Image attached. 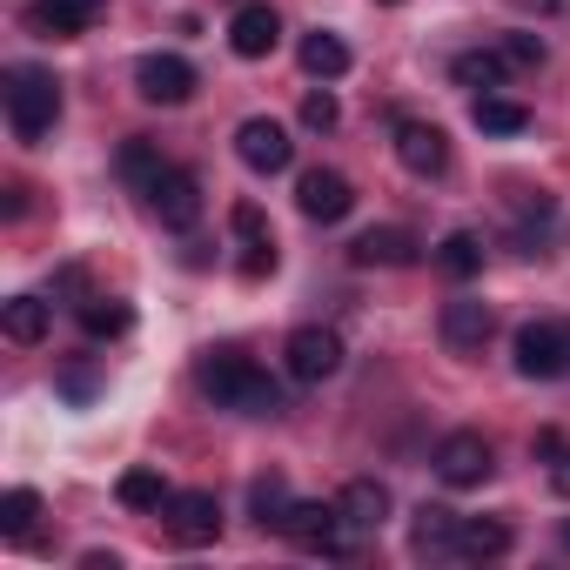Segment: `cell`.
<instances>
[{
    "mask_svg": "<svg viewBox=\"0 0 570 570\" xmlns=\"http://www.w3.org/2000/svg\"><path fill=\"white\" fill-rule=\"evenodd\" d=\"M235 155H242L248 175H282V168L296 161V141H289V128H282V121L248 115V121L235 128Z\"/></svg>",
    "mask_w": 570,
    "mask_h": 570,
    "instance_id": "cell-6",
    "label": "cell"
},
{
    "mask_svg": "<svg viewBox=\"0 0 570 570\" xmlns=\"http://www.w3.org/2000/svg\"><path fill=\"white\" fill-rule=\"evenodd\" d=\"M336 121H343V108H336V95H330V88H316V95L303 101V128H309V135H330Z\"/></svg>",
    "mask_w": 570,
    "mask_h": 570,
    "instance_id": "cell-31",
    "label": "cell"
},
{
    "mask_svg": "<svg viewBox=\"0 0 570 570\" xmlns=\"http://www.w3.org/2000/svg\"><path fill=\"white\" fill-rule=\"evenodd\" d=\"M0 330H8V343L35 350V343L55 330V309H48L41 296H8V303H0Z\"/></svg>",
    "mask_w": 570,
    "mask_h": 570,
    "instance_id": "cell-20",
    "label": "cell"
},
{
    "mask_svg": "<svg viewBox=\"0 0 570 570\" xmlns=\"http://www.w3.org/2000/svg\"><path fill=\"white\" fill-rule=\"evenodd\" d=\"M503 61H510V68H543V41H537V35H510V41H503Z\"/></svg>",
    "mask_w": 570,
    "mask_h": 570,
    "instance_id": "cell-32",
    "label": "cell"
},
{
    "mask_svg": "<svg viewBox=\"0 0 570 570\" xmlns=\"http://www.w3.org/2000/svg\"><path fill=\"white\" fill-rule=\"evenodd\" d=\"M275 41H282V14L268 8V0H242L235 21H228V48H235L242 61H268Z\"/></svg>",
    "mask_w": 570,
    "mask_h": 570,
    "instance_id": "cell-11",
    "label": "cell"
},
{
    "mask_svg": "<svg viewBox=\"0 0 570 570\" xmlns=\"http://www.w3.org/2000/svg\"><path fill=\"white\" fill-rule=\"evenodd\" d=\"M383 8H403V0H383Z\"/></svg>",
    "mask_w": 570,
    "mask_h": 570,
    "instance_id": "cell-35",
    "label": "cell"
},
{
    "mask_svg": "<svg viewBox=\"0 0 570 570\" xmlns=\"http://www.w3.org/2000/svg\"><path fill=\"white\" fill-rule=\"evenodd\" d=\"M168 537H175L181 550L215 543V537H222V503H215V490H175V497H168Z\"/></svg>",
    "mask_w": 570,
    "mask_h": 570,
    "instance_id": "cell-8",
    "label": "cell"
},
{
    "mask_svg": "<svg viewBox=\"0 0 570 570\" xmlns=\"http://www.w3.org/2000/svg\"><path fill=\"white\" fill-rule=\"evenodd\" d=\"M115 168H121V181H128V188H141V195H148V188H155V181L168 175V161H161V148H155V141H141V135H128V141H121V155H115Z\"/></svg>",
    "mask_w": 570,
    "mask_h": 570,
    "instance_id": "cell-22",
    "label": "cell"
},
{
    "mask_svg": "<svg viewBox=\"0 0 570 570\" xmlns=\"http://www.w3.org/2000/svg\"><path fill=\"white\" fill-rule=\"evenodd\" d=\"M336 503H343V523H350V530H363V537L390 523V490H383L376 476H350Z\"/></svg>",
    "mask_w": 570,
    "mask_h": 570,
    "instance_id": "cell-17",
    "label": "cell"
},
{
    "mask_svg": "<svg viewBox=\"0 0 570 570\" xmlns=\"http://www.w3.org/2000/svg\"><path fill=\"white\" fill-rule=\"evenodd\" d=\"M450 75H456L463 88H483V95H490V88H503L510 61H503V48H497V55H490V48H470V55H456V61H450Z\"/></svg>",
    "mask_w": 570,
    "mask_h": 570,
    "instance_id": "cell-25",
    "label": "cell"
},
{
    "mask_svg": "<svg viewBox=\"0 0 570 570\" xmlns=\"http://www.w3.org/2000/svg\"><path fill=\"white\" fill-rule=\"evenodd\" d=\"M128 323H135V309H128V303H115V296H88V303H81V330H88L95 343L121 336Z\"/></svg>",
    "mask_w": 570,
    "mask_h": 570,
    "instance_id": "cell-28",
    "label": "cell"
},
{
    "mask_svg": "<svg viewBox=\"0 0 570 570\" xmlns=\"http://www.w3.org/2000/svg\"><path fill=\"white\" fill-rule=\"evenodd\" d=\"M510 356H517V376H530V383L563 376L570 370V323H523Z\"/></svg>",
    "mask_w": 570,
    "mask_h": 570,
    "instance_id": "cell-3",
    "label": "cell"
},
{
    "mask_svg": "<svg viewBox=\"0 0 570 570\" xmlns=\"http://www.w3.org/2000/svg\"><path fill=\"white\" fill-rule=\"evenodd\" d=\"M396 161H403L416 181H430V175L450 168V135H443L436 121H396Z\"/></svg>",
    "mask_w": 570,
    "mask_h": 570,
    "instance_id": "cell-10",
    "label": "cell"
},
{
    "mask_svg": "<svg viewBox=\"0 0 570 570\" xmlns=\"http://www.w3.org/2000/svg\"><path fill=\"white\" fill-rule=\"evenodd\" d=\"M563 550H570V517H563Z\"/></svg>",
    "mask_w": 570,
    "mask_h": 570,
    "instance_id": "cell-34",
    "label": "cell"
},
{
    "mask_svg": "<svg viewBox=\"0 0 570 570\" xmlns=\"http://www.w3.org/2000/svg\"><path fill=\"white\" fill-rule=\"evenodd\" d=\"M550 490H557V497H570V450H557V456H550Z\"/></svg>",
    "mask_w": 570,
    "mask_h": 570,
    "instance_id": "cell-33",
    "label": "cell"
},
{
    "mask_svg": "<svg viewBox=\"0 0 570 570\" xmlns=\"http://www.w3.org/2000/svg\"><path fill=\"white\" fill-rule=\"evenodd\" d=\"M503 550H510V523H497V517H456L450 557H470V563H483V557H503Z\"/></svg>",
    "mask_w": 570,
    "mask_h": 570,
    "instance_id": "cell-19",
    "label": "cell"
},
{
    "mask_svg": "<svg viewBox=\"0 0 570 570\" xmlns=\"http://www.w3.org/2000/svg\"><path fill=\"white\" fill-rule=\"evenodd\" d=\"M61 121V81L48 68H8V128L21 141H41Z\"/></svg>",
    "mask_w": 570,
    "mask_h": 570,
    "instance_id": "cell-2",
    "label": "cell"
},
{
    "mask_svg": "<svg viewBox=\"0 0 570 570\" xmlns=\"http://www.w3.org/2000/svg\"><path fill=\"white\" fill-rule=\"evenodd\" d=\"M135 88H141V101L181 108V101L195 95V68H188L181 55H141V61H135Z\"/></svg>",
    "mask_w": 570,
    "mask_h": 570,
    "instance_id": "cell-9",
    "label": "cell"
},
{
    "mask_svg": "<svg viewBox=\"0 0 570 570\" xmlns=\"http://www.w3.org/2000/svg\"><path fill=\"white\" fill-rule=\"evenodd\" d=\"M35 517H41V497L35 490H8V497H0V537H28Z\"/></svg>",
    "mask_w": 570,
    "mask_h": 570,
    "instance_id": "cell-30",
    "label": "cell"
},
{
    "mask_svg": "<svg viewBox=\"0 0 570 570\" xmlns=\"http://www.w3.org/2000/svg\"><path fill=\"white\" fill-rule=\"evenodd\" d=\"M228 228H235V242H242V275H248V282H255V275H268V268H275L268 215H262L255 202H235V208H228Z\"/></svg>",
    "mask_w": 570,
    "mask_h": 570,
    "instance_id": "cell-14",
    "label": "cell"
},
{
    "mask_svg": "<svg viewBox=\"0 0 570 570\" xmlns=\"http://www.w3.org/2000/svg\"><path fill=\"white\" fill-rule=\"evenodd\" d=\"M436 330H443L450 350H483L490 330H497V316H490V303H476V296H450L443 316H436Z\"/></svg>",
    "mask_w": 570,
    "mask_h": 570,
    "instance_id": "cell-16",
    "label": "cell"
},
{
    "mask_svg": "<svg viewBox=\"0 0 570 570\" xmlns=\"http://www.w3.org/2000/svg\"><path fill=\"white\" fill-rule=\"evenodd\" d=\"M416 248H423V242H416L410 228H363V235L350 242V262H356V268H410Z\"/></svg>",
    "mask_w": 570,
    "mask_h": 570,
    "instance_id": "cell-15",
    "label": "cell"
},
{
    "mask_svg": "<svg viewBox=\"0 0 570 570\" xmlns=\"http://www.w3.org/2000/svg\"><path fill=\"white\" fill-rule=\"evenodd\" d=\"M296 202H303L309 222H343V215L356 208V188H350V175H336V168H309V175L296 181Z\"/></svg>",
    "mask_w": 570,
    "mask_h": 570,
    "instance_id": "cell-13",
    "label": "cell"
},
{
    "mask_svg": "<svg viewBox=\"0 0 570 570\" xmlns=\"http://www.w3.org/2000/svg\"><path fill=\"white\" fill-rule=\"evenodd\" d=\"M450 537H456V510H443V503H423V510H416V550H436V557H450Z\"/></svg>",
    "mask_w": 570,
    "mask_h": 570,
    "instance_id": "cell-29",
    "label": "cell"
},
{
    "mask_svg": "<svg viewBox=\"0 0 570 570\" xmlns=\"http://www.w3.org/2000/svg\"><path fill=\"white\" fill-rule=\"evenodd\" d=\"M436 268H443L450 282H470V275H483V235H470V228L443 235V242H436Z\"/></svg>",
    "mask_w": 570,
    "mask_h": 570,
    "instance_id": "cell-23",
    "label": "cell"
},
{
    "mask_svg": "<svg viewBox=\"0 0 570 570\" xmlns=\"http://www.w3.org/2000/svg\"><path fill=\"white\" fill-rule=\"evenodd\" d=\"M195 390H202L215 410H242V416H282V410H289L282 383H275L268 370H255L248 356H235V350H215V356H202V370H195Z\"/></svg>",
    "mask_w": 570,
    "mask_h": 570,
    "instance_id": "cell-1",
    "label": "cell"
},
{
    "mask_svg": "<svg viewBox=\"0 0 570 570\" xmlns=\"http://www.w3.org/2000/svg\"><path fill=\"white\" fill-rule=\"evenodd\" d=\"M470 121H476L483 135H523V128H530V108H523V101H503V95H476Z\"/></svg>",
    "mask_w": 570,
    "mask_h": 570,
    "instance_id": "cell-26",
    "label": "cell"
},
{
    "mask_svg": "<svg viewBox=\"0 0 570 570\" xmlns=\"http://www.w3.org/2000/svg\"><path fill=\"white\" fill-rule=\"evenodd\" d=\"M148 208L161 215V228H195L202 222V181L188 168H168L155 188H148Z\"/></svg>",
    "mask_w": 570,
    "mask_h": 570,
    "instance_id": "cell-12",
    "label": "cell"
},
{
    "mask_svg": "<svg viewBox=\"0 0 570 570\" xmlns=\"http://www.w3.org/2000/svg\"><path fill=\"white\" fill-rule=\"evenodd\" d=\"M282 537L296 550H323V557H343L350 550V523H343V503H289L282 517Z\"/></svg>",
    "mask_w": 570,
    "mask_h": 570,
    "instance_id": "cell-4",
    "label": "cell"
},
{
    "mask_svg": "<svg viewBox=\"0 0 570 570\" xmlns=\"http://www.w3.org/2000/svg\"><path fill=\"white\" fill-rule=\"evenodd\" d=\"M282 363H289L296 383H330L343 370V336L323 330V323H309V330H296L289 343H282Z\"/></svg>",
    "mask_w": 570,
    "mask_h": 570,
    "instance_id": "cell-7",
    "label": "cell"
},
{
    "mask_svg": "<svg viewBox=\"0 0 570 570\" xmlns=\"http://www.w3.org/2000/svg\"><path fill=\"white\" fill-rule=\"evenodd\" d=\"M248 517L262 530H282V517H289V483H282V476H255L248 483Z\"/></svg>",
    "mask_w": 570,
    "mask_h": 570,
    "instance_id": "cell-27",
    "label": "cell"
},
{
    "mask_svg": "<svg viewBox=\"0 0 570 570\" xmlns=\"http://www.w3.org/2000/svg\"><path fill=\"white\" fill-rule=\"evenodd\" d=\"M296 61H303V75L309 81H343L350 75V48L330 35V28H316V35H303V48H296Z\"/></svg>",
    "mask_w": 570,
    "mask_h": 570,
    "instance_id": "cell-21",
    "label": "cell"
},
{
    "mask_svg": "<svg viewBox=\"0 0 570 570\" xmlns=\"http://www.w3.org/2000/svg\"><path fill=\"white\" fill-rule=\"evenodd\" d=\"M41 35H55V41H68V35H88L95 21H101V0H35V14H28Z\"/></svg>",
    "mask_w": 570,
    "mask_h": 570,
    "instance_id": "cell-18",
    "label": "cell"
},
{
    "mask_svg": "<svg viewBox=\"0 0 570 570\" xmlns=\"http://www.w3.org/2000/svg\"><path fill=\"white\" fill-rule=\"evenodd\" d=\"M115 497L128 503V510H168V483H161V470H148V463H135V470H121V483H115Z\"/></svg>",
    "mask_w": 570,
    "mask_h": 570,
    "instance_id": "cell-24",
    "label": "cell"
},
{
    "mask_svg": "<svg viewBox=\"0 0 570 570\" xmlns=\"http://www.w3.org/2000/svg\"><path fill=\"white\" fill-rule=\"evenodd\" d=\"M490 470H497V450H490L483 430H450V436L436 443V476H443L450 490H476Z\"/></svg>",
    "mask_w": 570,
    "mask_h": 570,
    "instance_id": "cell-5",
    "label": "cell"
}]
</instances>
